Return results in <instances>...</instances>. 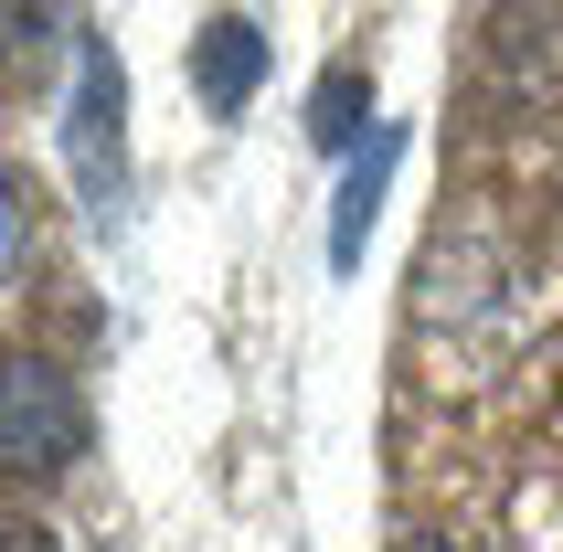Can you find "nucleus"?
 I'll return each instance as SVG.
<instances>
[{"label": "nucleus", "mask_w": 563, "mask_h": 552, "mask_svg": "<svg viewBox=\"0 0 563 552\" xmlns=\"http://www.w3.org/2000/svg\"><path fill=\"white\" fill-rule=\"evenodd\" d=\"M64 22H75V0H0V75H43Z\"/></svg>", "instance_id": "39448f33"}, {"label": "nucleus", "mask_w": 563, "mask_h": 552, "mask_svg": "<svg viewBox=\"0 0 563 552\" xmlns=\"http://www.w3.org/2000/svg\"><path fill=\"white\" fill-rule=\"evenodd\" d=\"M362 107H373V86H362V64H341V75H319V96H309V139H319V150H362Z\"/></svg>", "instance_id": "423d86ee"}, {"label": "nucleus", "mask_w": 563, "mask_h": 552, "mask_svg": "<svg viewBox=\"0 0 563 552\" xmlns=\"http://www.w3.org/2000/svg\"><path fill=\"white\" fill-rule=\"evenodd\" d=\"M394 128H362V150H351V181H341V213H330V266H351L362 255V234H373V202H383V181H394Z\"/></svg>", "instance_id": "20e7f679"}, {"label": "nucleus", "mask_w": 563, "mask_h": 552, "mask_svg": "<svg viewBox=\"0 0 563 552\" xmlns=\"http://www.w3.org/2000/svg\"><path fill=\"white\" fill-rule=\"evenodd\" d=\"M86 457V383L54 351H0V478H54Z\"/></svg>", "instance_id": "f257e3e1"}, {"label": "nucleus", "mask_w": 563, "mask_h": 552, "mask_svg": "<svg viewBox=\"0 0 563 552\" xmlns=\"http://www.w3.org/2000/svg\"><path fill=\"white\" fill-rule=\"evenodd\" d=\"M0 552H64L43 521H22V510H0Z\"/></svg>", "instance_id": "6e6552de"}, {"label": "nucleus", "mask_w": 563, "mask_h": 552, "mask_svg": "<svg viewBox=\"0 0 563 552\" xmlns=\"http://www.w3.org/2000/svg\"><path fill=\"white\" fill-rule=\"evenodd\" d=\"M255 86H266V32L245 11H213L191 32V96H202V118H245Z\"/></svg>", "instance_id": "7ed1b4c3"}, {"label": "nucleus", "mask_w": 563, "mask_h": 552, "mask_svg": "<svg viewBox=\"0 0 563 552\" xmlns=\"http://www.w3.org/2000/svg\"><path fill=\"white\" fill-rule=\"evenodd\" d=\"M415 552H437V542H415Z\"/></svg>", "instance_id": "1a4fd4ad"}, {"label": "nucleus", "mask_w": 563, "mask_h": 552, "mask_svg": "<svg viewBox=\"0 0 563 552\" xmlns=\"http://www.w3.org/2000/svg\"><path fill=\"white\" fill-rule=\"evenodd\" d=\"M64 150H75V170H86L96 202H118V181H128V86H118V54H107V43H86V64H75Z\"/></svg>", "instance_id": "f03ea898"}, {"label": "nucleus", "mask_w": 563, "mask_h": 552, "mask_svg": "<svg viewBox=\"0 0 563 552\" xmlns=\"http://www.w3.org/2000/svg\"><path fill=\"white\" fill-rule=\"evenodd\" d=\"M22 245H32V213H22V191L0 181V276L22 266Z\"/></svg>", "instance_id": "0eeeda50"}]
</instances>
